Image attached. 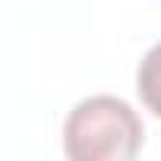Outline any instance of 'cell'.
Returning <instances> with one entry per match:
<instances>
[{"label":"cell","mask_w":161,"mask_h":161,"mask_svg":"<svg viewBox=\"0 0 161 161\" xmlns=\"http://www.w3.org/2000/svg\"><path fill=\"white\" fill-rule=\"evenodd\" d=\"M136 92L145 111H152L161 120V41L148 47V54L139 60L136 69Z\"/></svg>","instance_id":"obj_2"},{"label":"cell","mask_w":161,"mask_h":161,"mask_svg":"<svg viewBox=\"0 0 161 161\" xmlns=\"http://www.w3.org/2000/svg\"><path fill=\"white\" fill-rule=\"evenodd\" d=\"M142 120L123 98H82L63 123V152L73 161H133L142 148Z\"/></svg>","instance_id":"obj_1"}]
</instances>
